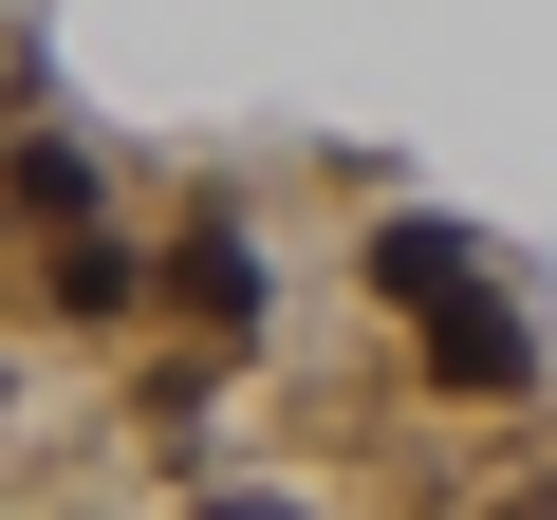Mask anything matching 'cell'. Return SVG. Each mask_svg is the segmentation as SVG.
Here are the masks:
<instances>
[{
    "label": "cell",
    "instance_id": "cell-1",
    "mask_svg": "<svg viewBox=\"0 0 557 520\" xmlns=\"http://www.w3.org/2000/svg\"><path fill=\"white\" fill-rule=\"evenodd\" d=\"M354 280L428 335V391H465V409H520V391H539L520 298H483V242H446V223H372V260H354Z\"/></svg>",
    "mask_w": 557,
    "mask_h": 520
},
{
    "label": "cell",
    "instance_id": "cell-2",
    "mask_svg": "<svg viewBox=\"0 0 557 520\" xmlns=\"http://www.w3.org/2000/svg\"><path fill=\"white\" fill-rule=\"evenodd\" d=\"M168 298H186L223 354H260V335H278V260H260V223H242V205H205V223L168 242Z\"/></svg>",
    "mask_w": 557,
    "mask_h": 520
},
{
    "label": "cell",
    "instance_id": "cell-3",
    "mask_svg": "<svg viewBox=\"0 0 557 520\" xmlns=\"http://www.w3.org/2000/svg\"><path fill=\"white\" fill-rule=\"evenodd\" d=\"M38 298H57V317H94V335H112V317H149L131 223H57V242H38Z\"/></svg>",
    "mask_w": 557,
    "mask_h": 520
},
{
    "label": "cell",
    "instance_id": "cell-4",
    "mask_svg": "<svg viewBox=\"0 0 557 520\" xmlns=\"http://www.w3.org/2000/svg\"><path fill=\"white\" fill-rule=\"evenodd\" d=\"M205 520H298V502H278V483H205Z\"/></svg>",
    "mask_w": 557,
    "mask_h": 520
},
{
    "label": "cell",
    "instance_id": "cell-5",
    "mask_svg": "<svg viewBox=\"0 0 557 520\" xmlns=\"http://www.w3.org/2000/svg\"><path fill=\"white\" fill-rule=\"evenodd\" d=\"M502 520H557V483H539V502H502Z\"/></svg>",
    "mask_w": 557,
    "mask_h": 520
}]
</instances>
